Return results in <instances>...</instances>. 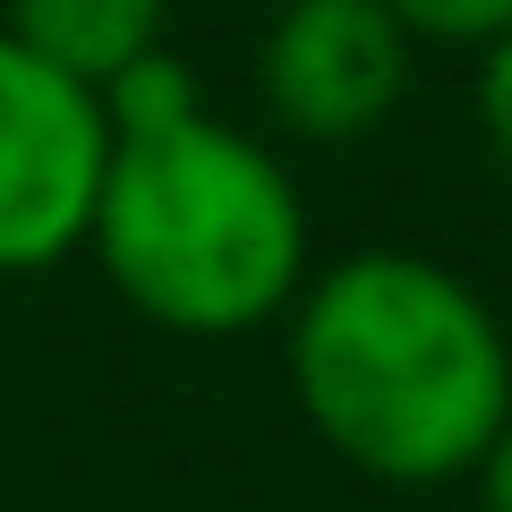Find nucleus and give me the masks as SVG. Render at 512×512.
<instances>
[{
	"instance_id": "nucleus-2",
	"label": "nucleus",
	"mask_w": 512,
	"mask_h": 512,
	"mask_svg": "<svg viewBox=\"0 0 512 512\" xmlns=\"http://www.w3.org/2000/svg\"><path fill=\"white\" fill-rule=\"evenodd\" d=\"M291 384L308 427L384 487L470 478L512 419V350L436 256L359 248L299 291Z\"/></svg>"
},
{
	"instance_id": "nucleus-4",
	"label": "nucleus",
	"mask_w": 512,
	"mask_h": 512,
	"mask_svg": "<svg viewBox=\"0 0 512 512\" xmlns=\"http://www.w3.org/2000/svg\"><path fill=\"white\" fill-rule=\"evenodd\" d=\"M402 86H410V35L384 0H291L256 43V94L308 146L376 137Z\"/></svg>"
},
{
	"instance_id": "nucleus-3",
	"label": "nucleus",
	"mask_w": 512,
	"mask_h": 512,
	"mask_svg": "<svg viewBox=\"0 0 512 512\" xmlns=\"http://www.w3.org/2000/svg\"><path fill=\"white\" fill-rule=\"evenodd\" d=\"M111 111L0 26V274H43L94 231Z\"/></svg>"
},
{
	"instance_id": "nucleus-6",
	"label": "nucleus",
	"mask_w": 512,
	"mask_h": 512,
	"mask_svg": "<svg viewBox=\"0 0 512 512\" xmlns=\"http://www.w3.org/2000/svg\"><path fill=\"white\" fill-rule=\"evenodd\" d=\"M384 9L402 18L410 43H478L487 52L512 26V0H384Z\"/></svg>"
},
{
	"instance_id": "nucleus-8",
	"label": "nucleus",
	"mask_w": 512,
	"mask_h": 512,
	"mask_svg": "<svg viewBox=\"0 0 512 512\" xmlns=\"http://www.w3.org/2000/svg\"><path fill=\"white\" fill-rule=\"evenodd\" d=\"M470 478H478V504H487V512H512V419H504V436L478 453Z\"/></svg>"
},
{
	"instance_id": "nucleus-7",
	"label": "nucleus",
	"mask_w": 512,
	"mask_h": 512,
	"mask_svg": "<svg viewBox=\"0 0 512 512\" xmlns=\"http://www.w3.org/2000/svg\"><path fill=\"white\" fill-rule=\"evenodd\" d=\"M478 120H487L495 154L512 163V26L487 43V69H478Z\"/></svg>"
},
{
	"instance_id": "nucleus-1",
	"label": "nucleus",
	"mask_w": 512,
	"mask_h": 512,
	"mask_svg": "<svg viewBox=\"0 0 512 512\" xmlns=\"http://www.w3.org/2000/svg\"><path fill=\"white\" fill-rule=\"evenodd\" d=\"M111 154L86 248L137 316L171 333H248L282 316L308 274L299 188L248 128L197 103V77L146 52L103 94Z\"/></svg>"
},
{
	"instance_id": "nucleus-5",
	"label": "nucleus",
	"mask_w": 512,
	"mask_h": 512,
	"mask_svg": "<svg viewBox=\"0 0 512 512\" xmlns=\"http://www.w3.org/2000/svg\"><path fill=\"white\" fill-rule=\"evenodd\" d=\"M9 35L60 77L111 94L146 52H163V0H9Z\"/></svg>"
}]
</instances>
